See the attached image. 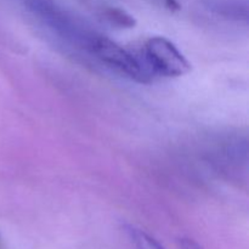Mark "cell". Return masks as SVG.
Listing matches in <instances>:
<instances>
[{"mask_svg":"<svg viewBox=\"0 0 249 249\" xmlns=\"http://www.w3.org/2000/svg\"><path fill=\"white\" fill-rule=\"evenodd\" d=\"M104 16L109 23L121 28H133L136 24L135 18L119 7H107L104 11Z\"/></svg>","mask_w":249,"mask_h":249,"instance_id":"obj_4","label":"cell"},{"mask_svg":"<svg viewBox=\"0 0 249 249\" xmlns=\"http://www.w3.org/2000/svg\"><path fill=\"white\" fill-rule=\"evenodd\" d=\"M145 55L151 67L164 77H180L191 71V63L164 36H152L145 43Z\"/></svg>","mask_w":249,"mask_h":249,"instance_id":"obj_2","label":"cell"},{"mask_svg":"<svg viewBox=\"0 0 249 249\" xmlns=\"http://www.w3.org/2000/svg\"><path fill=\"white\" fill-rule=\"evenodd\" d=\"M160 1H163V5L170 11H179L180 10V4L178 0H160Z\"/></svg>","mask_w":249,"mask_h":249,"instance_id":"obj_6","label":"cell"},{"mask_svg":"<svg viewBox=\"0 0 249 249\" xmlns=\"http://www.w3.org/2000/svg\"><path fill=\"white\" fill-rule=\"evenodd\" d=\"M130 242L133 243L134 249H164L153 237H151L145 231L129 226L126 229Z\"/></svg>","mask_w":249,"mask_h":249,"instance_id":"obj_3","label":"cell"},{"mask_svg":"<svg viewBox=\"0 0 249 249\" xmlns=\"http://www.w3.org/2000/svg\"><path fill=\"white\" fill-rule=\"evenodd\" d=\"M179 245L181 249H203L196 241L191 240V238H181L179 241Z\"/></svg>","mask_w":249,"mask_h":249,"instance_id":"obj_5","label":"cell"},{"mask_svg":"<svg viewBox=\"0 0 249 249\" xmlns=\"http://www.w3.org/2000/svg\"><path fill=\"white\" fill-rule=\"evenodd\" d=\"M92 51L97 57L121 74L140 84L151 83V77L141 63L129 51L106 36H95L91 40Z\"/></svg>","mask_w":249,"mask_h":249,"instance_id":"obj_1","label":"cell"}]
</instances>
